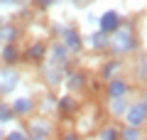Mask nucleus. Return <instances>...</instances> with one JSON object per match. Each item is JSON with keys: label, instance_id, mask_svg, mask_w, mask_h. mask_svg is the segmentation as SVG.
<instances>
[{"label": "nucleus", "instance_id": "5", "mask_svg": "<svg viewBox=\"0 0 147 140\" xmlns=\"http://www.w3.org/2000/svg\"><path fill=\"white\" fill-rule=\"evenodd\" d=\"M66 62H69V49L61 42H54L52 49H49V64L52 67H64Z\"/></svg>", "mask_w": 147, "mask_h": 140}, {"label": "nucleus", "instance_id": "30", "mask_svg": "<svg viewBox=\"0 0 147 140\" xmlns=\"http://www.w3.org/2000/svg\"><path fill=\"white\" fill-rule=\"evenodd\" d=\"M0 25H3V17H0Z\"/></svg>", "mask_w": 147, "mask_h": 140}, {"label": "nucleus", "instance_id": "15", "mask_svg": "<svg viewBox=\"0 0 147 140\" xmlns=\"http://www.w3.org/2000/svg\"><path fill=\"white\" fill-rule=\"evenodd\" d=\"M127 101L125 99H110V113L113 116H125V111H127Z\"/></svg>", "mask_w": 147, "mask_h": 140}, {"label": "nucleus", "instance_id": "7", "mask_svg": "<svg viewBox=\"0 0 147 140\" xmlns=\"http://www.w3.org/2000/svg\"><path fill=\"white\" fill-rule=\"evenodd\" d=\"M10 108H12L15 116H30L32 111H34V101L27 99V96H20V99H15L10 103Z\"/></svg>", "mask_w": 147, "mask_h": 140}, {"label": "nucleus", "instance_id": "13", "mask_svg": "<svg viewBox=\"0 0 147 140\" xmlns=\"http://www.w3.org/2000/svg\"><path fill=\"white\" fill-rule=\"evenodd\" d=\"M17 35H20V30L12 25H0V42H5V44H15Z\"/></svg>", "mask_w": 147, "mask_h": 140}, {"label": "nucleus", "instance_id": "23", "mask_svg": "<svg viewBox=\"0 0 147 140\" xmlns=\"http://www.w3.org/2000/svg\"><path fill=\"white\" fill-rule=\"evenodd\" d=\"M137 71H140L142 79H147V54L142 57V62H140V67H137Z\"/></svg>", "mask_w": 147, "mask_h": 140}, {"label": "nucleus", "instance_id": "26", "mask_svg": "<svg viewBox=\"0 0 147 140\" xmlns=\"http://www.w3.org/2000/svg\"><path fill=\"white\" fill-rule=\"evenodd\" d=\"M0 3H3V5H17L20 0H0Z\"/></svg>", "mask_w": 147, "mask_h": 140}, {"label": "nucleus", "instance_id": "9", "mask_svg": "<svg viewBox=\"0 0 147 140\" xmlns=\"http://www.w3.org/2000/svg\"><path fill=\"white\" fill-rule=\"evenodd\" d=\"M0 62H5V67H12V64L20 62V49L15 44H5L0 49Z\"/></svg>", "mask_w": 147, "mask_h": 140}, {"label": "nucleus", "instance_id": "24", "mask_svg": "<svg viewBox=\"0 0 147 140\" xmlns=\"http://www.w3.org/2000/svg\"><path fill=\"white\" fill-rule=\"evenodd\" d=\"M64 140H81V138L76 133H66V135H64Z\"/></svg>", "mask_w": 147, "mask_h": 140}, {"label": "nucleus", "instance_id": "20", "mask_svg": "<svg viewBox=\"0 0 147 140\" xmlns=\"http://www.w3.org/2000/svg\"><path fill=\"white\" fill-rule=\"evenodd\" d=\"M118 69H120V62H110V64H105V67H103V76L110 81V79H113V74H115Z\"/></svg>", "mask_w": 147, "mask_h": 140}, {"label": "nucleus", "instance_id": "6", "mask_svg": "<svg viewBox=\"0 0 147 140\" xmlns=\"http://www.w3.org/2000/svg\"><path fill=\"white\" fill-rule=\"evenodd\" d=\"M127 81L125 79H120V76H113L108 81V93H110V99H125L127 96Z\"/></svg>", "mask_w": 147, "mask_h": 140}, {"label": "nucleus", "instance_id": "27", "mask_svg": "<svg viewBox=\"0 0 147 140\" xmlns=\"http://www.w3.org/2000/svg\"><path fill=\"white\" fill-rule=\"evenodd\" d=\"M140 103H142V106H145V111H147V96H145V101H140Z\"/></svg>", "mask_w": 147, "mask_h": 140}, {"label": "nucleus", "instance_id": "11", "mask_svg": "<svg viewBox=\"0 0 147 140\" xmlns=\"http://www.w3.org/2000/svg\"><path fill=\"white\" fill-rule=\"evenodd\" d=\"M30 128H32V133H34V138H47V135L52 133V125H49L44 118L32 120V123H30Z\"/></svg>", "mask_w": 147, "mask_h": 140}, {"label": "nucleus", "instance_id": "28", "mask_svg": "<svg viewBox=\"0 0 147 140\" xmlns=\"http://www.w3.org/2000/svg\"><path fill=\"white\" fill-rule=\"evenodd\" d=\"M27 140H44V138H34V135H32V138H27Z\"/></svg>", "mask_w": 147, "mask_h": 140}, {"label": "nucleus", "instance_id": "14", "mask_svg": "<svg viewBox=\"0 0 147 140\" xmlns=\"http://www.w3.org/2000/svg\"><path fill=\"white\" fill-rule=\"evenodd\" d=\"M88 42H91V47H93V49H108V44H110V39H108V35H105V32H93V35L88 37Z\"/></svg>", "mask_w": 147, "mask_h": 140}, {"label": "nucleus", "instance_id": "2", "mask_svg": "<svg viewBox=\"0 0 147 140\" xmlns=\"http://www.w3.org/2000/svg\"><path fill=\"white\" fill-rule=\"evenodd\" d=\"M20 84V74L12 67H0V96L15 91V86Z\"/></svg>", "mask_w": 147, "mask_h": 140}, {"label": "nucleus", "instance_id": "4", "mask_svg": "<svg viewBox=\"0 0 147 140\" xmlns=\"http://www.w3.org/2000/svg\"><path fill=\"white\" fill-rule=\"evenodd\" d=\"M98 27L105 35H113L115 30H120V15H118L115 10H105L103 15H100V20H98Z\"/></svg>", "mask_w": 147, "mask_h": 140}, {"label": "nucleus", "instance_id": "10", "mask_svg": "<svg viewBox=\"0 0 147 140\" xmlns=\"http://www.w3.org/2000/svg\"><path fill=\"white\" fill-rule=\"evenodd\" d=\"M44 52H47V47H44L42 42H32L30 49L25 52V59H27V62H32V64H37V62H42Z\"/></svg>", "mask_w": 147, "mask_h": 140}, {"label": "nucleus", "instance_id": "22", "mask_svg": "<svg viewBox=\"0 0 147 140\" xmlns=\"http://www.w3.org/2000/svg\"><path fill=\"white\" fill-rule=\"evenodd\" d=\"M5 140H27V135H25V130H12V133L5 135Z\"/></svg>", "mask_w": 147, "mask_h": 140}, {"label": "nucleus", "instance_id": "1", "mask_svg": "<svg viewBox=\"0 0 147 140\" xmlns=\"http://www.w3.org/2000/svg\"><path fill=\"white\" fill-rule=\"evenodd\" d=\"M108 47H110L115 54H127V52H135V49H137V39H135V35H132V30L120 27V30L113 32Z\"/></svg>", "mask_w": 147, "mask_h": 140}, {"label": "nucleus", "instance_id": "21", "mask_svg": "<svg viewBox=\"0 0 147 140\" xmlns=\"http://www.w3.org/2000/svg\"><path fill=\"white\" fill-rule=\"evenodd\" d=\"M118 135H120L118 128H105L103 133H100V140H118Z\"/></svg>", "mask_w": 147, "mask_h": 140}, {"label": "nucleus", "instance_id": "25", "mask_svg": "<svg viewBox=\"0 0 147 140\" xmlns=\"http://www.w3.org/2000/svg\"><path fill=\"white\" fill-rule=\"evenodd\" d=\"M37 3H39V5H44V7H49V5H54L57 0H37Z\"/></svg>", "mask_w": 147, "mask_h": 140}, {"label": "nucleus", "instance_id": "3", "mask_svg": "<svg viewBox=\"0 0 147 140\" xmlns=\"http://www.w3.org/2000/svg\"><path fill=\"white\" fill-rule=\"evenodd\" d=\"M125 120H127V125H132V128H140V125L147 120L145 106H142V103H130L127 111H125Z\"/></svg>", "mask_w": 147, "mask_h": 140}, {"label": "nucleus", "instance_id": "17", "mask_svg": "<svg viewBox=\"0 0 147 140\" xmlns=\"http://www.w3.org/2000/svg\"><path fill=\"white\" fill-rule=\"evenodd\" d=\"M10 120H15V113H12L10 103L0 101V123H10Z\"/></svg>", "mask_w": 147, "mask_h": 140}, {"label": "nucleus", "instance_id": "18", "mask_svg": "<svg viewBox=\"0 0 147 140\" xmlns=\"http://www.w3.org/2000/svg\"><path fill=\"white\" fill-rule=\"evenodd\" d=\"M120 138H123V140H140V128H132V125H127V128L120 130Z\"/></svg>", "mask_w": 147, "mask_h": 140}, {"label": "nucleus", "instance_id": "16", "mask_svg": "<svg viewBox=\"0 0 147 140\" xmlns=\"http://www.w3.org/2000/svg\"><path fill=\"white\" fill-rule=\"evenodd\" d=\"M86 86V74L84 71H76L69 76V88H84Z\"/></svg>", "mask_w": 147, "mask_h": 140}, {"label": "nucleus", "instance_id": "12", "mask_svg": "<svg viewBox=\"0 0 147 140\" xmlns=\"http://www.w3.org/2000/svg\"><path fill=\"white\" fill-rule=\"evenodd\" d=\"M44 76H47L49 86H59V84H61V79H64L61 67H52V64H47V67H44Z\"/></svg>", "mask_w": 147, "mask_h": 140}, {"label": "nucleus", "instance_id": "19", "mask_svg": "<svg viewBox=\"0 0 147 140\" xmlns=\"http://www.w3.org/2000/svg\"><path fill=\"white\" fill-rule=\"evenodd\" d=\"M57 108H59V111H66V113H69V111L76 108V103H74L71 96H64V99H59V101H57Z\"/></svg>", "mask_w": 147, "mask_h": 140}, {"label": "nucleus", "instance_id": "8", "mask_svg": "<svg viewBox=\"0 0 147 140\" xmlns=\"http://www.w3.org/2000/svg\"><path fill=\"white\" fill-rule=\"evenodd\" d=\"M64 47H66L69 52H79L81 49V35H79V30H71L69 27L66 32H64V42H61Z\"/></svg>", "mask_w": 147, "mask_h": 140}, {"label": "nucleus", "instance_id": "29", "mask_svg": "<svg viewBox=\"0 0 147 140\" xmlns=\"http://www.w3.org/2000/svg\"><path fill=\"white\" fill-rule=\"evenodd\" d=\"M0 140H5V133H3V130H0Z\"/></svg>", "mask_w": 147, "mask_h": 140}]
</instances>
